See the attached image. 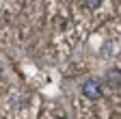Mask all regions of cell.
Returning <instances> with one entry per match:
<instances>
[{"label": "cell", "instance_id": "6da1fadb", "mask_svg": "<svg viewBox=\"0 0 121 119\" xmlns=\"http://www.w3.org/2000/svg\"><path fill=\"white\" fill-rule=\"evenodd\" d=\"M82 95L89 100H99L102 97V82L97 78H86L82 82Z\"/></svg>", "mask_w": 121, "mask_h": 119}, {"label": "cell", "instance_id": "7a4b0ae2", "mask_svg": "<svg viewBox=\"0 0 121 119\" xmlns=\"http://www.w3.org/2000/svg\"><path fill=\"white\" fill-rule=\"evenodd\" d=\"M99 2H102V0H84V4H86L89 9H95V7H99Z\"/></svg>", "mask_w": 121, "mask_h": 119}, {"label": "cell", "instance_id": "3957f363", "mask_svg": "<svg viewBox=\"0 0 121 119\" xmlns=\"http://www.w3.org/2000/svg\"><path fill=\"white\" fill-rule=\"evenodd\" d=\"M58 119H67V117H58Z\"/></svg>", "mask_w": 121, "mask_h": 119}, {"label": "cell", "instance_id": "277c9868", "mask_svg": "<svg viewBox=\"0 0 121 119\" xmlns=\"http://www.w3.org/2000/svg\"><path fill=\"white\" fill-rule=\"evenodd\" d=\"M26 2H28V0H26Z\"/></svg>", "mask_w": 121, "mask_h": 119}]
</instances>
